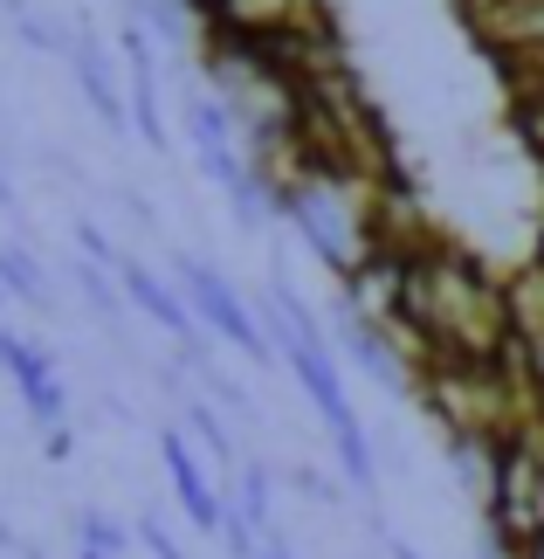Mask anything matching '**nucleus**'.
<instances>
[{"label":"nucleus","instance_id":"1","mask_svg":"<svg viewBox=\"0 0 544 559\" xmlns=\"http://www.w3.org/2000/svg\"><path fill=\"white\" fill-rule=\"evenodd\" d=\"M207 28L255 35V41H290V35H324V0H221L207 14Z\"/></svg>","mask_w":544,"mask_h":559},{"label":"nucleus","instance_id":"2","mask_svg":"<svg viewBox=\"0 0 544 559\" xmlns=\"http://www.w3.org/2000/svg\"><path fill=\"white\" fill-rule=\"evenodd\" d=\"M180 276H186V297L201 305L207 325H214V332H228L249 359H263V332H255V318L242 311V297H234V290H228L207 263H193V255H180Z\"/></svg>","mask_w":544,"mask_h":559},{"label":"nucleus","instance_id":"3","mask_svg":"<svg viewBox=\"0 0 544 559\" xmlns=\"http://www.w3.org/2000/svg\"><path fill=\"white\" fill-rule=\"evenodd\" d=\"M0 367H8L21 380V394H28V415L35 421H56L62 415V386H56V367L41 359L28 338H14V332H0Z\"/></svg>","mask_w":544,"mask_h":559},{"label":"nucleus","instance_id":"4","mask_svg":"<svg viewBox=\"0 0 544 559\" xmlns=\"http://www.w3.org/2000/svg\"><path fill=\"white\" fill-rule=\"evenodd\" d=\"M166 469H172V484H180V498H186V511H193V525L221 532V498L207 490V477H201V463H193L186 436H172V428H166Z\"/></svg>","mask_w":544,"mask_h":559},{"label":"nucleus","instance_id":"5","mask_svg":"<svg viewBox=\"0 0 544 559\" xmlns=\"http://www.w3.org/2000/svg\"><path fill=\"white\" fill-rule=\"evenodd\" d=\"M118 276H124V290L138 297V311H152V318H159L166 332H180V338H193V318H186V305H180V297H172V290H166L159 276L145 270V263H132V255H118Z\"/></svg>","mask_w":544,"mask_h":559},{"label":"nucleus","instance_id":"6","mask_svg":"<svg viewBox=\"0 0 544 559\" xmlns=\"http://www.w3.org/2000/svg\"><path fill=\"white\" fill-rule=\"evenodd\" d=\"M0 290H14L21 305H49V290H41V270H35L21 249H0Z\"/></svg>","mask_w":544,"mask_h":559},{"label":"nucleus","instance_id":"7","mask_svg":"<svg viewBox=\"0 0 544 559\" xmlns=\"http://www.w3.org/2000/svg\"><path fill=\"white\" fill-rule=\"evenodd\" d=\"M186 8H193V14H201V21H207L214 8H221V0H186Z\"/></svg>","mask_w":544,"mask_h":559},{"label":"nucleus","instance_id":"8","mask_svg":"<svg viewBox=\"0 0 544 559\" xmlns=\"http://www.w3.org/2000/svg\"><path fill=\"white\" fill-rule=\"evenodd\" d=\"M269 559H282V552H269Z\"/></svg>","mask_w":544,"mask_h":559}]
</instances>
